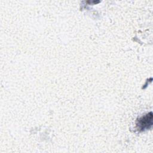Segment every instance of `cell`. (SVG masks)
I'll return each instance as SVG.
<instances>
[{
	"label": "cell",
	"mask_w": 153,
	"mask_h": 153,
	"mask_svg": "<svg viewBox=\"0 0 153 153\" xmlns=\"http://www.w3.org/2000/svg\"><path fill=\"white\" fill-rule=\"evenodd\" d=\"M152 124V113L148 114L140 117L136 122V127L139 130H144L151 127Z\"/></svg>",
	"instance_id": "1"
}]
</instances>
